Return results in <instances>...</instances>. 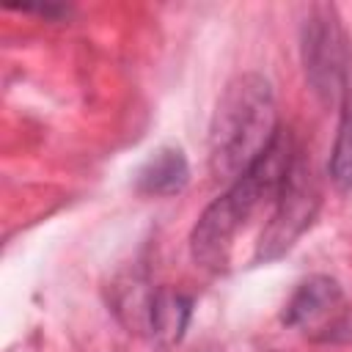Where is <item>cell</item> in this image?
I'll return each instance as SVG.
<instances>
[{"instance_id":"9","label":"cell","mask_w":352,"mask_h":352,"mask_svg":"<svg viewBox=\"0 0 352 352\" xmlns=\"http://www.w3.org/2000/svg\"><path fill=\"white\" fill-rule=\"evenodd\" d=\"M8 8H14V11H22V14H38V16H44V19H63V16H69V6H63V3H52V0H47V3H8Z\"/></svg>"},{"instance_id":"1","label":"cell","mask_w":352,"mask_h":352,"mask_svg":"<svg viewBox=\"0 0 352 352\" xmlns=\"http://www.w3.org/2000/svg\"><path fill=\"white\" fill-rule=\"evenodd\" d=\"M294 157H297L294 140L286 129H280L270 143V148L239 179H234L220 198H214L201 212V217L190 231V253L201 267L212 272L228 267L236 234L245 228L250 214L264 201L278 198Z\"/></svg>"},{"instance_id":"5","label":"cell","mask_w":352,"mask_h":352,"mask_svg":"<svg viewBox=\"0 0 352 352\" xmlns=\"http://www.w3.org/2000/svg\"><path fill=\"white\" fill-rule=\"evenodd\" d=\"M280 322L316 344L352 341V302L330 275L305 278L283 305Z\"/></svg>"},{"instance_id":"6","label":"cell","mask_w":352,"mask_h":352,"mask_svg":"<svg viewBox=\"0 0 352 352\" xmlns=\"http://www.w3.org/2000/svg\"><path fill=\"white\" fill-rule=\"evenodd\" d=\"M190 319H192V297H187L179 289L160 286L151 292L143 330L148 333L154 346L170 349L184 338Z\"/></svg>"},{"instance_id":"4","label":"cell","mask_w":352,"mask_h":352,"mask_svg":"<svg viewBox=\"0 0 352 352\" xmlns=\"http://www.w3.org/2000/svg\"><path fill=\"white\" fill-rule=\"evenodd\" d=\"M322 204V190L316 184V176L308 165V160L297 151L286 182L275 198V209L270 214V223L264 226L258 242H256V253H253V264H270L280 256H286L297 239L311 228L316 212Z\"/></svg>"},{"instance_id":"8","label":"cell","mask_w":352,"mask_h":352,"mask_svg":"<svg viewBox=\"0 0 352 352\" xmlns=\"http://www.w3.org/2000/svg\"><path fill=\"white\" fill-rule=\"evenodd\" d=\"M327 173L338 192H352V88L341 102V116H338L336 140L330 148Z\"/></svg>"},{"instance_id":"2","label":"cell","mask_w":352,"mask_h":352,"mask_svg":"<svg viewBox=\"0 0 352 352\" xmlns=\"http://www.w3.org/2000/svg\"><path fill=\"white\" fill-rule=\"evenodd\" d=\"M278 104L267 77L236 74L220 94L209 124V170L220 182L239 179L275 140Z\"/></svg>"},{"instance_id":"7","label":"cell","mask_w":352,"mask_h":352,"mask_svg":"<svg viewBox=\"0 0 352 352\" xmlns=\"http://www.w3.org/2000/svg\"><path fill=\"white\" fill-rule=\"evenodd\" d=\"M190 184V162L179 146H160L135 173V190L148 198L179 195Z\"/></svg>"},{"instance_id":"3","label":"cell","mask_w":352,"mask_h":352,"mask_svg":"<svg viewBox=\"0 0 352 352\" xmlns=\"http://www.w3.org/2000/svg\"><path fill=\"white\" fill-rule=\"evenodd\" d=\"M300 55L314 96L324 107H341L352 88V44L336 6L316 3L308 8L300 25Z\"/></svg>"}]
</instances>
